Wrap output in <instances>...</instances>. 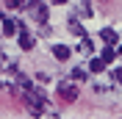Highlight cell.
Here are the masks:
<instances>
[{
    "label": "cell",
    "mask_w": 122,
    "mask_h": 119,
    "mask_svg": "<svg viewBox=\"0 0 122 119\" xmlns=\"http://www.w3.org/2000/svg\"><path fill=\"white\" fill-rule=\"evenodd\" d=\"M81 17H92V8L89 6H81Z\"/></svg>",
    "instance_id": "9a60e30c"
},
{
    "label": "cell",
    "mask_w": 122,
    "mask_h": 119,
    "mask_svg": "<svg viewBox=\"0 0 122 119\" xmlns=\"http://www.w3.org/2000/svg\"><path fill=\"white\" fill-rule=\"evenodd\" d=\"M114 80L122 86V67H119V69H114Z\"/></svg>",
    "instance_id": "5bb4252c"
},
{
    "label": "cell",
    "mask_w": 122,
    "mask_h": 119,
    "mask_svg": "<svg viewBox=\"0 0 122 119\" xmlns=\"http://www.w3.org/2000/svg\"><path fill=\"white\" fill-rule=\"evenodd\" d=\"M103 69H106V61L103 58H92L89 61V72H103Z\"/></svg>",
    "instance_id": "ba28073f"
},
{
    "label": "cell",
    "mask_w": 122,
    "mask_h": 119,
    "mask_svg": "<svg viewBox=\"0 0 122 119\" xmlns=\"http://www.w3.org/2000/svg\"><path fill=\"white\" fill-rule=\"evenodd\" d=\"M72 80H86V69L83 67H75L72 69Z\"/></svg>",
    "instance_id": "7c38bea8"
},
{
    "label": "cell",
    "mask_w": 122,
    "mask_h": 119,
    "mask_svg": "<svg viewBox=\"0 0 122 119\" xmlns=\"http://www.w3.org/2000/svg\"><path fill=\"white\" fill-rule=\"evenodd\" d=\"M22 103H25V108H28L33 116H39V114H45V111H47V97H45V91H42V89L36 91L33 86L22 91Z\"/></svg>",
    "instance_id": "6da1fadb"
},
{
    "label": "cell",
    "mask_w": 122,
    "mask_h": 119,
    "mask_svg": "<svg viewBox=\"0 0 122 119\" xmlns=\"http://www.w3.org/2000/svg\"><path fill=\"white\" fill-rule=\"evenodd\" d=\"M69 30H72L75 36H86V30L81 28V22H78V20H69Z\"/></svg>",
    "instance_id": "8fae6325"
},
{
    "label": "cell",
    "mask_w": 122,
    "mask_h": 119,
    "mask_svg": "<svg viewBox=\"0 0 122 119\" xmlns=\"http://www.w3.org/2000/svg\"><path fill=\"white\" fill-rule=\"evenodd\" d=\"M100 39H103L106 45H117V30L114 28H103L100 30Z\"/></svg>",
    "instance_id": "52a82bcc"
},
{
    "label": "cell",
    "mask_w": 122,
    "mask_h": 119,
    "mask_svg": "<svg viewBox=\"0 0 122 119\" xmlns=\"http://www.w3.org/2000/svg\"><path fill=\"white\" fill-rule=\"evenodd\" d=\"M117 55H122V45H119V47H117Z\"/></svg>",
    "instance_id": "e0dca14e"
},
{
    "label": "cell",
    "mask_w": 122,
    "mask_h": 119,
    "mask_svg": "<svg viewBox=\"0 0 122 119\" xmlns=\"http://www.w3.org/2000/svg\"><path fill=\"white\" fill-rule=\"evenodd\" d=\"M25 0H6V8H22Z\"/></svg>",
    "instance_id": "4fadbf2b"
},
{
    "label": "cell",
    "mask_w": 122,
    "mask_h": 119,
    "mask_svg": "<svg viewBox=\"0 0 122 119\" xmlns=\"http://www.w3.org/2000/svg\"><path fill=\"white\" fill-rule=\"evenodd\" d=\"M100 58L106 61V64H111V61L117 58V50H111V45H106V50H103V55H100Z\"/></svg>",
    "instance_id": "30bf717a"
},
{
    "label": "cell",
    "mask_w": 122,
    "mask_h": 119,
    "mask_svg": "<svg viewBox=\"0 0 122 119\" xmlns=\"http://www.w3.org/2000/svg\"><path fill=\"white\" fill-rule=\"evenodd\" d=\"M58 100L64 105H72L78 100V86L75 83H58Z\"/></svg>",
    "instance_id": "3957f363"
},
{
    "label": "cell",
    "mask_w": 122,
    "mask_h": 119,
    "mask_svg": "<svg viewBox=\"0 0 122 119\" xmlns=\"http://www.w3.org/2000/svg\"><path fill=\"white\" fill-rule=\"evenodd\" d=\"M50 3H56V6H64V3H67V0H50Z\"/></svg>",
    "instance_id": "2e32d148"
},
{
    "label": "cell",
    "mask_w": 122,
    "mask_h": 119,
    "mask_svg": "<svg viewBox=\"0 0 122 119\" xmlns=\"http://www.w3.org/2000/svg\"><path fill=\"white\" fill-rule=\"evenodd\" d=\"M78 53H83V55L92 53V42H89L86 36H81V42H78Z\"/></svg>",
    "instance_id": "9c48e42d"
},
{
    "label": "cell",
    "mask_w": 122,
    "mask_h": 119,
    "mask_svg": "<svg viewBox=\"0 0 122 119\" xmlns=\"http://www.w3.org/2000/svg\"><path fill=\"white\" fill-rule=\"evenodd\" d=\"M22 8L30 14V20H36V22H47V6L42 3V0H28Z\"/></svg>",
    "instance_id": "7a4b0ae2"
},
{
    "label": "cell",
    "mask_w": 122,
    "mask_h": 119,
    "mask_svg": "<svg viewBox=\"0 0 122 119\" xmlns=\"http://www.w3.org/2000/svg\"><path fill=\"white\" fill-rule=\"evenodd\" d=\"M69 53H72V50H69L67 45H53V58H58V61H67V58H69Z\"/></svg>",
    "instance_id": "8992f818"
},
{
    "label": "cell",
    "mask_w": 122,
    "mask_h": 119,
    "mask_svg": "<svg viewBox=\"0 0 122 119\" xmlns=\"http://www.w3.org/2000/svg\"><path fill=\"white\" fill-rule=\"evenodd\" d=\"M17 30H22V22H14V20H3V33H6V36H14Z\"/></svg>",
    "instance_id": "5b68a950"
},
{
    "label": "cell",
    "mask_w": 122,
    "mask_h": 119,
    "mask_svg": "<svg viewBox=\"0 0 122 119\" xmlns=\"http://www.w3.org/2000/svg\"><path fill=\"white\" fill-rule=\"evenodd\" d=\"M17 36H20V47H22V50H33V36H30L28 30H17Z\"/></svg>",
    "instance_id": "277c9868"
}]
</instances>
